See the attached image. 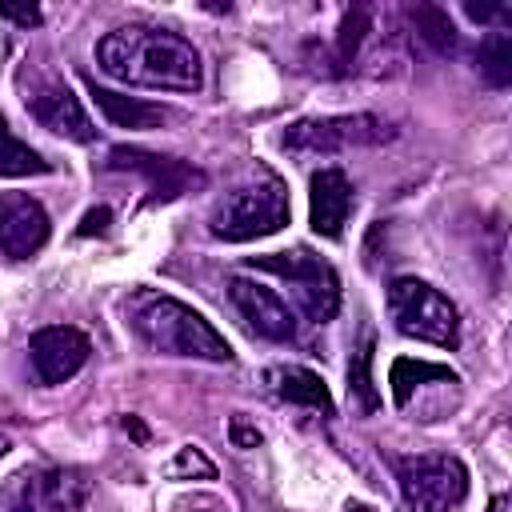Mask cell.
<instances>
[{
    "label": "cell",
    "mask_w": 512,
    "mask_h": 512,
    "mask_svg": "<svg viewBox=\"0 0 512 512\" xmlns=\"http://www.w3.org/2000/svg\"><path fill=\"white\" fill-rule=\"evenodd\" d=\"M96 64L104 76L132 88H164V92H200L204 64L192 40L152 24H124L100 36Z\"/></svg>",
    "instance_id": "1"
},
{
    "label": "cell",
    "mask_w": 512,
    "mask_h": 512,
    "mask_svg": "<svg viewBox=\"0 0 512 512\" xmlns=\"http://www.w3.org/2000/svg\"><path fill=\"white\" fill-rule=\"evenodd\" d=\"M128 312V328L164 356H188V360H212V364H228L232 348L228 340L184 300L156 292V288H136L124 300Z\"/></svg>",
    "instance_id": "2"
},
{
    "label": "cell",
    "mask_w": 512,
    "mask_h": 512,
    "mask_svg": "<svg viewBox=\"0 0 512 512\" xmlns=\"http://www.w3.org/2000/svg\"><path fill=\"white\" fill-rule=\"evenodd\" d=\"M288 216H292V200L284 180L272 168H252L248 180H240L216 200V208L208 212V232L224 244H248L280 232Z\"/></svg>",
    "instance_id": "3"
},
{
    "label": "cell",
    "mask_w": 512,
    "mask_h": 512,
    "mask_svg": "<svg viewBox=\"0 0 512 512\" xmlns=\"http://www.w3.org/2000/svg\"><path fill=\"white\" fill-rule=\"evenodd\" d=\"M388 464L408 512H456L468 500V468L448 452L392 456Z\"/></svg>",
    "instance_id": "4"
},
{
    "label": "cell",
    "mask_w": 512,
    "mask_h": 512,
    "mask_svg": "<svg viewBox=\"0 0 512 512\" xmlns=\"http://www.w3.org/2000/svg\"><path fill=\"white\" fill-rule=\"evenodd\" d=\"M388 312H392V324L396 332L412 336V340H424V344H436V348H456L460 344V312L456 304L416 280V276H400L388 284Z\"/></svg>",
    "instance_id": "5"
},
{
    "label": "cell",
    "mask_w": 512,
    "mask_h": 512,
    "mask_svg": "<svg viewBox=\"0 0 512 512\" xmlns=\"http://www.w3.org/2000/svg\"><path fill=\"white\" fill-rule=\"evenodd\" d=\"M92 480L80 468L36 464L0 484V512H84Z\"/></svg>",
    "instance_id": "6"
},
{
    "label": "cell",
    "mask_w": 512,
    "mask_h": 512,
    "mask_svg": "<svg viewBox=\"0 0 512 512\" xmlns=\"http://www.w3.org/2000/svg\"><path fill=\"white\" fill-rule=\"evenodd\" d=\"M396 136L392 120L372 116V112H352V116H308L288 124L280 144L296 156H336L348 148H376Z\"/></svg>",
    "instance_id": "7"
},
{
    "label": "cell",
    "mask_w": 512,
    "mask_h": 512,
    "mask_svg": "<svg viewBox=\"0 0 512 512\" xmlns=\"http://www.w3.org/2000/svg\"><path fill=\"white\" fill-rule=\"evenodd\" d=\"M248 264L260 268V272H272V276L288 280L292 292H296L300 312H304L312 324H328V320L336 316V308H340V276H336V268H332L324 256H316L312 248L252 256Z\"/></svg>",
    "instance_id": "8"
},
{
    "label": "cell",
    "mask_w": 512,
    "mask_h": 512,
    "mask_svg": "<svg viewBox=\"0 0 512 512\" xmlns=\"http://www.w3.org/2000/svg\"><path fill=\"white\" fill-rule=\"evenodd\" d=\"M104 168L112 172H136L144 176V188H148V204H168L192 188H204V172L188 160H176V156H156V152H144V148H108L104 156Z\"/></svg>",
    "instance_id": "9"
},
{
    "label": "cell",
    "mask_w": 512,
    "mask_h": 512,
    "mask_svg": "<svg viewBox=\"0 0 512 512\" xmlns=\"http://www.w3.org/2000/svg\"><path fill=\"white\" fill-rule=\"evenodd\" d=\"M24 108L28 116L48 128L52 136L76 140V144H92L96 140V124L88 120L80 96H72V88L56 76H32V84H24Z\"/></svg>",
    "instance_id": "10"
},
{
    "label": "cell",
    "mask_w": 512,
    "mask_h": 512,
    "mask_svg": "<svg viewBox=\"0 0 512 512\" xmlns=\"http://www.w3.org/2000/svg\"><path fill=\"white\" fill-rule=\"evenodd\" d=\"M28 352H32V368H36L40 384H64V380H72L88 364L92 344L72 324H48V328L32 332Z\"/></svg>",
    "instance_id": "11"
},
{
    "label": "cell",
    "mask_w": 512,
    "mask_h": 512,
    "mask_svg": "<svg viewBox=\"0 0 512 512\" xmlns=\"http://www.w3.org/2000/svg\"><path fill=\"white\" fill-rule=\"evenodd\" d=\"M228 296H232L240 320H244L256 336L276 340V344L296 340V316H292V308H288L272 288H264L260 280L228 276Z\"/></svg>",
    "instance_id": "12"
},
{
    "label": "cell",
    "mask_w": 512,
    "mask_h": 512,
    "mask_svg": "<svg viewBox=\"0 0 512 512\" xmlns=\"http://www.w3.org/2000/svg\"><path fill=\"white\" fill-rule=\"evenodd\" d=\"M48 212L28 192H0V252L8 260H28L48 244Z\"/></svg>",
    "instance_id": "13"
},
{
    "label": "cell",
    "mask_w": 512,
    "mask_h": 512,
    "mask_svg": "<svg viewBox=\"0 0 512 512\" xmlns=\"http://www.w3.org/2000/svg\"><path fill=\"white\" fill-rule=\"evenodd\" d=\"M348 212H352V180L344 176V168H320V172H312V184H308V220H312V232L324 236V240H340L344 236V224H348Z\"/></svg>",
    "instance_id": "14"
},
{
    "label": "cell",
    "mask_w": 512,
    "mask_h": 512,
    "mask_svg": "<svg viewBox=\"0 0 512 512\" xmlns=\"http://www.w3.org/2000/svg\"><path fill=\"white\" fill-rule=\"evenodd\" d=\"M96 108L116 124V128H132V132H144V128H160L172 112L160 108V104H148V100H136V96H124V92H112V88H96L88 84Z\"/></svg>",
    "instance_id": "15"
},
{
    "label": "cell",
    "mask_w": 512,
    "mask_h": 512,
    "mask_svg": "<svg viewBox=\"0 0 512 512\" xmlns=\"http://www.w3.org/2000/svg\"><path fill=\"white\" fill-rule=\"evenodd\" d=\"M268 384L280 400L288 404H304V408H316L324 416H332V396H328V384L312 372V368H272L268 372Z\"/></svg>",
    "instance_id": "16"
},
{
    "label": "cell",
    "mask_w": 512,
    "mask_h": 512,
    "mask_svg": "<svg viewBox=\"0 0 512 512\" xmlns=\"http://www.w3.org/2000/svg\"><path fill=\"white\" fill-rule=\"evenodd\" d=\"M388 384H392V400L396 404H408L420 384H456V372L448 364H428V360L400 356L388 368Z\"/></svg>",
    "instance_id": "17"
},
{
    "label": "cell",
    "mask_w": 512,
    "mask_h": 512,
    "mask_svg": "<svg viewBox=\"0 0 512 512\" xmlns=\"http://www.w3.org/2000/svg\"><path fill=\"white\" fill-rule=\"evenodd\" d=\"M44 172H52V164L32 144H24L0 116V176L12 180V176H44Z\"/></svg>",
    "instance_id": "18"
},
{
    "label": "cell",
    "mask_w": 512,
    "mask_h": 512,
    "mask_svg": "<svg viewBox=\"0 0 512 512\" xmlns=\"http://www.w3.org/2000/svg\"><path fill=\"white\" fill-rule=\"evenodd\" d=\"M408 20H412V28H416V40H424L436 56H452V52H456V28H452V20H448L444 8H436V4H416V8H408Z\"/></svg>",
    "instance_id": "19"
},
{
    "label": "cell",
    "mask_w": 512,
    "mask_h": 512,
    "mask_svg": "<svg viewBox=\"0 0 512 512\" xmlns=\"http://www.w3.org/2000/svg\"><path fill=\"white\" fill-rule=\"evenodd\" d=\"M476 68L492 88H508L512 84V36L508 32H492L488 40H480Z\"/></svg>",
    "instance_id": "20"
},
{
    "label": "cell",
    "mask_w": 512,
    "mask_h": 512,
    "mask_svg": "<svg viewBox=\"0 0 512 512\" xmlns=\"http://www.w3.org/2000/svg\"><path fill=\"white\" fill-rule=\"evenodd\" d=\"M372 348H376V336L364 332V344L352 352L348 360V396L360 400L364 412H376L380 396H376V384H372Z\"/></svg>",
    "instance_id": "21"
},
{
    "label": "cell",
    "mask_w": 512,
    "mask_h": 512,
    "mask_svg": "<svg viewBox=\"0 0 512 512\" xmlns=\"http://www.w3.org/2000/svg\"><path fill=\"white\" fill-rule=\"evenodd\" d=\"M164 476H168V480H212V476H216V464H212L196 444H184V448H176V456L164 464Z\"/></svg>",
    "instance_id": "22"
},
{
    "label": "cell",
    "mask_w": 512,
    "mask_h": 512,
    "mask_svg": "<svg viewBox=\"0 0 512 512\" xmlns=\"http://www.w3.org/2000/svg\"><path fill=\"white\" fill-rule=\"evenodd\" d=\"M228 436H232V444H236V448H256V444L264 440V432H260L256 424H248V416H244V412H236V416H232Z\"/></svg>",
    "instance_id": "23"
},
{
    "label": "cell",
    "mask_w": 512,
    "mask_h": 512,
    "mask_svg": "<svg viewBox=\"0 0 512 512\" xmlns=\"http://www.w3.org/2000/svg\"><path fill=\"white\" fill-rule=\"evenodd\" d=\"M0 20H12V24H24V28H36L44 16L36 4H0Z\"/></svg>",
    "instance_id": "24"
},
{
    "label": "cell",
    "mask_w": 512,
    "mask_h": 512,
    "mask_svg": "<svg viewBox=\"0 0 512 512\" xmlns=\"http://www.w3.org/2000/svg\"><path fill=\"white\" fill-rule=\"evenodd\" d=\"M464 12L476 20V24H492V20H512V12H508V4H464Z\"/></svg>",
    "instance_id": "25"
},
{
    "label": "cell",
    "mask_w": 512,
    "mask_h": 512,
    "mask_svg": "<svg viewBox=\"0 0 512 512\" xmlns=\"http://www.w3.org/2000/svg\"><path fill=\"white\" fill-rule=\"evenodd\" d=\"M108 220H112L108 208H92V212H84V220H80V236H104V232H108Z\"/></svg>",
    "instance_id": "26"
},
{
    "label": "cell",
    "mask_w": 512,
    "mask_h": 512,
    "mask_svg": "<svg viewBox=\"0 0 512 512\" xmlns=\"http://www.w3.org/2000/svg\"><path fill=\"white\" fill-rule=\"evenodd\" d=\"M124 428H128V432H132L136 440H144V436H148V432H144V424H140L136 416H124Z\"/></svg>",
    "instance_id": "27"
},
{
    "label": "cell",
    "mask_w": 512,
    "mask_h": 512,
    "mask_svg": "<svg viewBox=\"0 0 512 512\" xmlns=\"http://www.w3.org/2000/svg\"><path fill=\"white\" fill-rule=\"evenodd\" d=\"M488 512H504V496H496V500L488 504Z\"/></svg>",
    "instance_id": "28"
},
{
    "label": "cell",
    "mask_w": 512,
    "mask_h": 512,
    "mask_svg": "<svg viewBox=\"0 0 512 512\" xmlns=\"http://www.w3.org/2000/svg\"><path fill=\"white\" fill-rule=\"evenodd\" d=\"M8 448H12V444H8V436H0V456H4Z\"/></svg>",
    "instance_id": "29"
}]
</instances>
